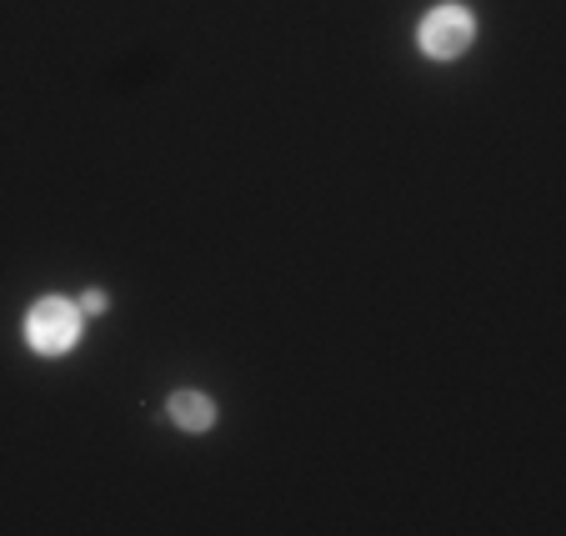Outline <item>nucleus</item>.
<instances>
[{
    "mask_svg": "<svg viewBox=\"0 0 566 536\" xmlns=\"http://www.w3.org/2000/svg\"><path fill=\"white\" fill-rule=\"evenodd\" d=\"M75 336H81V312H75L71 301H61V296L35 301L31 316H25V341H31L41 356L71 351Z\"/></svg>",
    "mask_w": 566,
    "mask_h": 536,
    "instance_id": "f257e3e1",
    "label": "nucleus"
},
{
    "mask_svg": "<svg viewBox=\"0 0 566 536\" xmlns=\"http://www.w3.org/2000/svg\"><path fill=\"white\" fill-rule=\"evenodd\" d=\"M471 35H476V21H471L467 6H437L421 21V51L437 55V61H451L471 45Z\"/></svg>",
    "mask_w": 566,
    "mask_h": 536,
    "instance_id": "f03ea898",
    "label": "nucleus"
},
{
    "mask_svg": "<svg viewBox=\"0 0 566 536\" xmlns=\"http://www.w3.org/2000/svg\"><path fill=\"white\" fill-rule=\"evenodd\" d=\"M171 417L181 421L186 431H206L216 421V407H211V397H201V391H181V397L171 401Z\"/></svg>",
    "mask_w": 566,
    "mask_h": 536,
    "instance_id": "7ed1b4c3",
    "label": "nucleus"
}]
</instances>
